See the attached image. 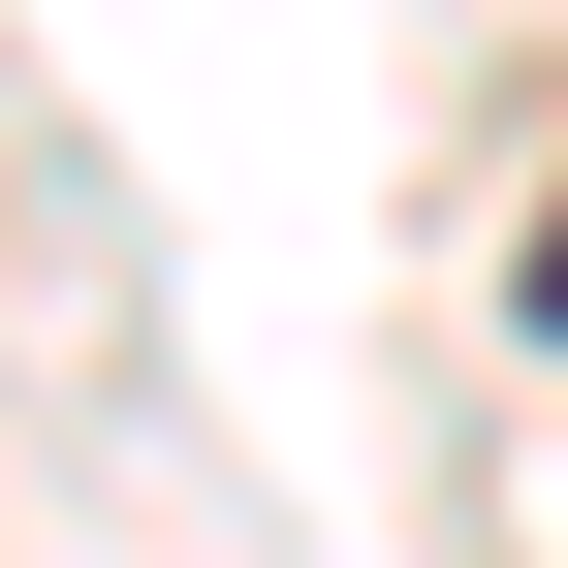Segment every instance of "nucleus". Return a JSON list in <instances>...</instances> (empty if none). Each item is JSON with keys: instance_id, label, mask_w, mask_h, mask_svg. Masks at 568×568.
<instances>
[{"instance_id": "1", "label": "nucleus", "mask_w": 568, "mask_h": 568, "mask_svg": "<svg viewBox=\"0 0 568 568\" xmlns=\"http://www.w3.org/2000/svg\"><path fill=\"white\" fill-rule=\"evenodd\" d=\"M506 316H537V347H568V190H537V284H506Z\"/></svg>"}]
</instances>
